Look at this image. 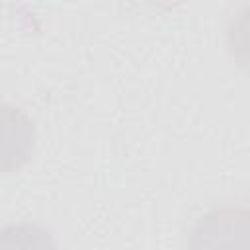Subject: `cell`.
<instances>
[{
    "mask_svg": "<svg viewBox=\"0 0 250 250\" xmlns=\"http://www.w3.org/2000/svg\"><path fill=\"white\" fill-rule=\"evenodd\" d=\"M246 215L232 207L213 209L189 232V250H244Z\"/></svg>",
    "mask_w": 250,
    "mask_h": 250,
    "instance_id": "cell-2",
    "label": "cell"
},
{
    "mask_svg": "<svg viewBox=\"0 0 250 250\" xmlns=\"http://www.w3.org/2000/svg\"><path fill=\"white\" fill-rule=\"evenodd\" d=\"M0 250H59L53 232L31 221L0 227Z\"/></svg>",
    "mask_w": 250,
    "mask_h": 250,
    "instance_id": "cell-3",
    "label": "cell"
},
{
    "mask_svg": "<svg viewBox=\"0 0 250 250\" xmlns=\"http://www.w3.org/2000/svg\"><path fill=\"white\" fill-rule=\"evenodd\" d=\"M37 131L31 117L14 104H0V172L21 170L35 152Z\"/></svg>",
    "mask_w": 250,
    "mask_h": 250,
    "instance_id": "cell-1",
    "label": "cell"
}]
</instances>
